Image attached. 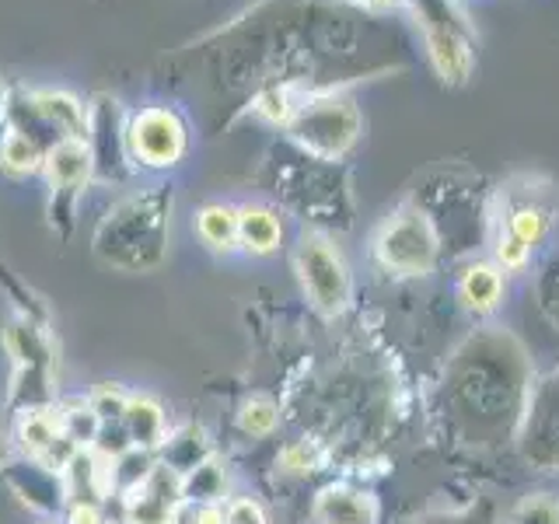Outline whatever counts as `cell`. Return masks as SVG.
<instances>
[{
	"label": "cell",
	"mask_w": 559,
	"mask_h": 524,
	"mask_svg": "<svg viewBox=\"0 0 559 524\" xmlns=\"http://www.w3.org/2000/svg\"><path fill=\"white\" fill-rule=\"evenodd\" d=\"M528 367L521 346L511 336L468 340L448 371V402L454 416L468 427L476 444H489L511 433L528 402Z\"/></svg>",
	"instance_id": "obj_1"
},
{
	"label": "cell",
	"mask_w": 559,
	"mask_h": 524,
	"mask_svg": "<svg viewBox=\"0 0 559 524\" xmlns=\"http://www.w3.org/2000/svg\"><path fill=\"white\" fill-rule=\"evenodd\" d=\"M175 189L157 182L130 192L98 221L92 249L119 273H151L168 259Z\"/></svg>",
	"instance_id": "obj_2"
},
{
	"label": "cell",
	"mask_w": 559,
	"mask_h": 524,
	"mask_svg": "<svg viewBox=\"0 0 559 524\" xmlns=\"http://www.w3.org/2000/svg\"><path fill=\"white\" fill-rule=\"evenodd\" d=\"M409 8L419 39L427 49V63L441 84L462 87L476 70L479 32L468 22L459 0H402Z\"/></svg>",
	"instance_id": "obj_3"
},
{
	"label": "cell",
	"mask_w": 559,
	"mask_h": 524,
	"mask_svg": "<svg viewBox=\"0 0 559 524\" xmlns=\"http://www.w3.org/2000/svg\"><path fill=\"white\" fill-rule=\"evenodd\" d=\"M284 130L305 154L319 157V162H340L357 147L364 133V116L349 95L314 92L305 95L301 109L294 112Z\"/></svg>",
	"instance_id": "obj_4"
},
{
	"label": "cell",
	"mask_w": 559,
	"mask_h": 524,
	"mask_svg": "<svg viewBox=\"0 0 559 524\" xmlns=\"http://www.w3.org/2000/svg\"><path fill=\"white\" fill-rule=\"evenodd\" d=\"M189 119L165 102L140 105L127 116V151L136 171H171L189 154Z\"/></svg>",
	"instance_id": "obj_5"
},
{
	"label": "cell",
	"mask_w": 559,
	"mask_h": 524,
	"mask_svg": "<svg viewBox=\"0 0 559 524\" xmlns=\"http://www.w3.org/2000/svg\"><path fill=\"white\" fill-rule=\"evenodd\" d=\"M294 270L314 311L343 314L349 301H354V273H349L343 249L329 235H301L294 252Z\"/></svg>",
	"instance_id": "obj_6"
},
{
	"label": "cell",
	"mask_w": 559,
	"mask_h": 524,
	"mask_svg": "<svg viewBox=\"0 0 559 524\" xmlns=\"http://www.w3.org/2000/svg\"><path fill=\"white\" fill-rule=\"evenodd\" d=\"M374 259L381 270L395 276H427L437 266V231L424 210L406 206L384 221L374 231Z\"/></svg>",
	"instance_id": "obj_7"
},
{
	"label": "cell",
	"mask_w": 559,
	"mask_h": 524,
	"mask_svg": "<svg viewBox=\"0 0 559 524\" xmlns=\"http://www.w3.org/2000/svg\"><path fill=\"white\" fill-rule=\"evenodd\" d=\"M127 109L112 95H95L87 102V133L84 144L92 151L95 182H122L136 171L127 151Z\"/></svg>",
	"instance_id": "obj_8"
},
{
	"label": "cell",
	"mask_w": 559,
	"mask_h": 524,
	"mask_svg": "<svg viewBox=\"0 0 559 524\" xmlns=\"http://www.w3.org/2000/svg\"><path fill=\"white\" fill-rule=\"evenodd\" d=\"M46 182H49V221L67 238L74 227V203L87 182H95L92 151L84 140H63L46 154Z\"/></svg>",
	"instance_id": "obj_9"
},
{
	"label": "cell",
	"mask_w": 559,
	"mask_h": 524,
	"mask_svg": "<svg viewBox=\"0 0 559 524\" xmlns=\"http://www.w3.org/2000/svg\"><path fill=\"white\" fill-rule=\"evenodd\" d=\"M524 430L521 448L524 458L546 472H559V367L542 374L524 402Z\"/></svg>",
	"instance_id": "obj_10"
},
{
	"label": "cell",
	"mask_w": 559,
	"mask_h": 524,
	"mask_svg": "<svg viewBox=\"0 0 559 524\" xmlns=\"http://www.w3.org/2000/svg\"><path fill=\"white\" fill-rule=\"evenodd\" d=\"M4 479L11 486V493L22 500L28 511L43 514V517H60L70 507L63 472L39 462V458H25V454L14 458L4 468Z\"/></svg>",
	"instance_id": "obj_11"
},
{
	"label": "cell",
	"mask_w": 559,
	"mask_h": 524,
	"mask_svg": "<svg viewBox=\"0 0 559 524\" xmlns=\"http://www.w3.org/2000/svg\"><path fill=\"white\" fill-rule=\"evenodd\" d=\"M503 231H511L521 245L528 249H542L549 241L552 231V206L538 200V192H503V217H500Z\"/></svg>",
	"instance_id": "obj_12"
},
{
	"label": "cell",
	"mask_w": 559,
	"mask_h": 524,
	"mask_svg": "<svg viewBox=\"0 0 559 524\" xmlns=\"http://www.w3.org/2000/svg\"><path fill=\"white\" fill-rule=\"evenodd\" d=\"M284 245V217L266 203H245L238 206V249L245 255L266 259L280 252Z\"/></svg>",
	"instance_id": "obj_13"
},
{
	"label": "cell",
	"mask_w": 559,
	"mask_h": 524,
	"mask_svg": "<svg viewBox=\"0 0 559 524\" xmlns=\"http://www.w3.org/2000/svg\"><path fill=\"white\" fill-rule=\"evenodd\" d=\"M314 517L322 524H378V500L357 486H325L314 500Z\"/></svg>",
	"instance_id": "obj_14"
},
{
	"label": "cell",
	"mask_w": 559,
	"mask_h": 524,
	"mask_svg": "<svg viewBox=\"0 0 559 524\" xmlns=\"http://www.w3.org/2000/svg\"><path fill=\"white\" fill-rule=\"evenodd\" d=\"M459 301L476 319L493 314L503 305V273L493 262H468L459 273Z\"/></svg>",
	"instance_id": "obj_15"
},
{
	"label": "cell",
	"mask_w": 559,
	"mask_h": 524,
	"mask_svg": "<svg viewBox=\"0 0 559 524\" xmlns=\"http://www.w3.org/2000/svg\"><path fill=\"white\" fill-rule=\"evenodd\" d=\"M122 427H127L133 448L157 454V448H162L168 437V413L154 395L133 392L127 413H122Z\"/></svg>",
	"instance_id": "obj_16"
},
{
	"label": "cell",
	"mask_w": 559,
	"mask_h": 524,
	"mask_svg": "<svg viewBox=\"0 0 559 524\" xmlns=\"http://www.w3.org/2000/svg\"><path fill=\"white\" fill-rule=\"evenodd\" d=\"M206 458H214V451H210V437L203 427L197 424H182L168 430L165 444L157 448V462H162L165 468H171L175 476H189L192 468H200Z\"/></svg>",
	"instance_id": "obj_17"
},
{
	"label": "cell",
	"mask_w": 559,
	"mask_h": 524,
	"mask_svg": "<svg viewBox=\"0 0 559 524\" xmlns=\"http://www.w3.org/2000/svg\"><path fill=\"white\" fill-rule=\"evenodd\" d=\"M4 346L14 357V367H43V371H52V346L49 336L35 325L25 314L8 322L4 329Z\"/></svg>",
	"instance_id": "obj_18"
},
{
	"label": "cell",
	"mask_w": 559,
	"mask_h": 524,
	"mask_svg": "<svg viewBox=\"0 0 559 524\" xmlns=\"http://www.w3.org/2000/svg\"><path fill=\"white\" fill-rule=\"evenodd\" d=\"M197 227L200 241L210 252H238V206L231 203H203L197 210Z\"/></svg>",
	"instance_id": "obj_19"
},
{
	"label": "cell",
	"mask_w": 559,
	"mask_h": 524,
	"mask_svg": "<svg viewBox=\"0 0 559 524\" xmlns=\"http://www.w3.org/2000/svg\"><path fill=\"white\" fill-rule=\"evenodd\" d=\"M46 168V151L35 147L32 140H25L22 133L4 130L0 133V171L8 179H32Z\"/></svg>",
	"instance_id": "obj_20"
},
{
	"label": "cell",
	"mask_w": 559,
	"mask_h": 524,
	"mask_svg": "<svg viewBox=\"0 0 559 524\" xmlns=\"http://www.w3.org/2000/svg\"><path fill=\"white\" fill-rule=\"evenodd\" d=\"M154 465H157V454L154 451H140V448H130L127 454L112 458L109 462V489H112V497L136 493V489L151 479Z\"/></svg>",
	"instance_id": "obj_21"
},
{
	"label": "cell",
	"mask_w": 559,
	"mask_h": 524,
	"mask_svg": "<svg viewBox=\"0 0 559 524\" xmlns=\"http://www.w3.org/2000/svg\"><path fill=\"white\" fill-rule=\"evenodd\" d=\"M227 497V468L217 458H206L182 479V500L197 503H224Z\"/></svg>",
	"instance_id": "obj_22"
},
{
	"label": "cell",
	"mask_w": 559,
	"mask_h": 524,
	"mask_svg": "<svg viewBox=\"0 0 559 524\" xmlns=\"http://www.w3.org/2000/svg\"><path fill=\"white\" fill-rule=\"evenodd\" d=\"M60 413V424H63V433L74 441L78 448H92L95 437H98V416L92 409V402L87 398H70V402H60L57 406Z\"/></svg>",
	"instance_id": "obj_23"
},
{
	"label": "cell",
	"mask_w": 559,
	"mask_h": 524,
	"mask_svg": "<svg viewBox=\"0 0 559 524\" xmlns=\"http://www.w3.org/2000/svg\"><path fill=\"white\" fill-rule=\"evenodd\" d=\"M130 395L133 392L119 389L116 381H102L98 389L87 395V402H92L98 424H122V413H127V406H130Z\"/></svg>",
	"instance_id": "obj_24"
},
{
	"label": "cell",
	"mask_w": 559,
	"mask_h": 524,
	"mask_svg": "<svg viewBox=\"0 0 559 524\" xmlns=\"http://www.w3.org/2000/svg\"><path fill=\"white\" fill-rule=\"evenodd\" d=\"M532 262V249L528 245H521L511 231H503V227H497L493 235V266L507 276V273H524Z\"/></svg>",
	"instance_id": "obj_25"
},
{
	"label": "cell",
	"mask_w": 559,
	"mask_h": 524,
	"mask_svg": "<svg viewBox=\"0 0 559 524\" xmlns=\"http://www.w3.org/2000/svg\"><path fill=\"white\" fill-rule=\"evenodd\" d=\"M280 424V409L270 398H249L238 409V427L249 437H270Z\"/></svg>",
	"instance_id": "obj_26"
},
{
	"label": "cell",
	"mask_w": 559,
	"mask_h": 524,
	"mask_svg": "<svg viewBox=\"0 0 559 524\" xmlns=\"http://www.w3.org/2000/svg\"><path fill=\"white\" fill-rule=\"evenodd\" d=\"M507 524H559V500L552 493L524 497L507 517Z\"/></svg>",
	"instance_id": "obj_27"
},
{
	"label": "cell",
	"mask_w": 559,
	"mask_h": 524,
	"mask_svg": "<svg viewBox=\"0 0 559 524\" xmlns=\"http://www.w3.org/2000/svg\"><path fill=\"white\" fill-rule=\"evenodd\" d=\"M221 511H224V524H270L266 507L255 497H227V503H221Z\"/></svg>",
	"instance_id": "obj_28"
},
{
	"label": "cell",
	"mask_w": 559,
	"mask_h": 524,
	"mask_svg": "<svg viewBox=\"0 0 559 524\" xmlns=\"http://www.w3.org/2000/svg\"><path fill=\"white\" fill-rule=\"evenodd\" d=\"M168 524H224V511H221V503L179 500V503H175Z\"/></svg>",
	"instance_id": "obj_29"
},
{
	"label": "cell",
	"mask_w": 559,
	"mask_h": 524,
	"mask_svg": "<svg viewBox=\"0 0 559 524\" xmlns=\"http://www.w3.org/2000/svg\"><path fill=\"white\" fill-rule=\"evenodd\" d=\"M280 465H284V472H290V476H305V472L314 468V448L308 441H294L280 451Z\"/></svg>",
	"instance_id": "obj_30"
},
{
	"label": "cell",
	"mask_w": 559,
	"mask_h": 524,
	"mask_svg": "<svg viewBox=\"0 0 559 524\" xmlns=\"http://www.w3.org/2000/svg\"><path fill=\"white\" fill-rule=\"evenodd\" d=\"M63 524H109L98 503H70L63 511Z\"/></svg>",
	"instance_id": "obj_31"
},
{
	"label": "cell",
	"mask_w": 559,
	"mask_h": 524,
	"mask_svg": "<svg viewBox=\"0 0 559 524\" xmlns=\"http://www.w3.org/2000/svg\"><path fill=\"white\" fill-rule=\"evenodd\" d=\"M14 462V430L8 427L4 413H0V472Z\"/></svg>",
	"instance_id": "obj_32"
},
{
	"label": "cell",
	"mask_w": 559,
	"mask_h": 524,
	"mask_svg": "<svg viewBox=\"0 0 559 524\" xmlns=\"http://www.w3.org/2000/svg\"><path fill=\"white\" fill-rule=\"evenodd\" d=\"M346 4L364 8V11H392V8L402 4V0H346Z\"/></svg>",
	"instance_id": "obj_33"
},
{
	"label": "cell",
	"mask_w": 559,
	"mask_h": 524,
	"mask_svg": "<svg viewBox=\"0 0 559 524\" xmlns=\"http://www.w3.org/2000/svg\"><path fill=\"white\" fill-rule=\"evenodd\" d=\"M8 102H11V87L0 78V130H4V119H8Z\"/></svg>",
	"instance_id": "obj_34"
}]
</instances>
